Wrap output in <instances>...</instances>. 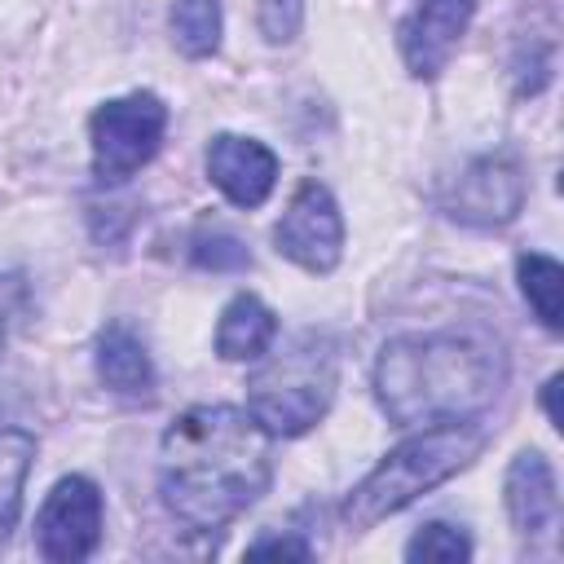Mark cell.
<instances>
[{
	"instance_id": "6da1fadb",
	"label": "cell",
	"mask_w": 564,
	"mask_h": 564,
	"mask_svg": "<svg viewBox=\"0 0 564 564\" xmlns=\"http://www.w3.org/2000/svg\"><path fill=\"white\" fill-rule=\"evenodd\" d=\"M273 480L269 432L251 410L194 405L159 441V494L163 507L198 529H225Z\"/></svg>"
},
{
	"instance_id": "7a4b0ae2",
	"label": "cell",
	"mask_w": 564,
	"mask_h": 564,
	"mask_svg": "<svg viewBox=\"0 0 564 564\" xmlns=\"http://www.w3.org/2000/svg\"><path fill=\"white\" fill-rule=\"evenodd\" d=\"M507 366L498 348L458 330L401 335L375 361V397L392 423L476 419L494 405Z\"/></svg>"
},
{
	"instance_id": "3957f363",
	"label": "cell",
	"mask_w": 564,
	"mask_h": 564,
	"mask_svg": "<svg viewBox=\"0 0 564 564\" xmlns=\"http://www.w3.org/2000/svg\"><path fill=\"white\" fill-rule=\"evenodd\" d=\"M480 449H485V427H476L471 419L427 423L423 432H414L401 445H392L379 458V467L344 498V511H339L344 524L352 533L375 529L379 520H388L401 507H410L419 494H427L441 480H449L454 471H463Z\"/></svg>"
},
{
	"instance_id": "277c9868",
	"label": "cell",
	"mask_w": 564,
	"mask_h": 564,
	"mask_svg": "<svg viewBox=\"0 0 564 564\" xmlns=\"http://www.w3.org/2000/svg\"><path fill=\"white\" fill-rule=\"evenodd\" d=\"M335 397V348L317 335H300L264 361L247 383V410L260 419L269 436H300L308 432Z\"/></svg>"
},
{
	"instance_id": "5b68a950",
	"label": "cell",
	"mask_w": 564,
	"mask_h": 564,
	"mask_svg": "<svg viewBox=\"0 0 564 564\" xmlns=\"http://www.w3.org/2000/svg\"><path fill=\"white\" fill-rule=\"evenodd\" d=\"M167 106L154 93H128L93 110L88 137H93V176L115 185L128 181L137 167H145L163 141Z\"/></svg>"
},
{
	"instance_id": "8992f818",
	"label": "cell",
	"mask_w": 564,
	"mask_h": 564,
	"mask_svg": "<svg viewBox=\"0 0 564 564\" xmlns=\"http://www.w3.org/2000/svg\"><path fill=\"white\" fill-rule=\"evenodd\" d=\"M273 247L278 256L295 260L308 273H330L344 256V216L339 203L330 198V189L322 181H300V189L291 194L282 220L273 225Z\"/></svg>"
},
{
	"instance_id": "52a82bcc",
	"label": "cell",
	"mask_w": 564,
	"mask_h": 564,
	"mask_svg": "<svg viewBox=\"0 0 564 564\" xmlns=\"http://www.w3.org/2000/svg\"><path fill=\"white\" fill-rule=\"evenodd\" d=\"M101 542V489L88 476H62L35 516V551L53 564L88 560Z\"/></svg>"
},
{
	"instance_id": "ba28073f",
	"label": "cell",
	"mask_w": 564,
	"mask_h": 564,
	"mask_svg": "<svg viewBox=\"0 0 564 564\" xmlns=\"http://www.w3.org/2000/svg\"><path fill=\"white\" fill-rule=\"evenodd\" d=\"M524 194H529L524 167L511 154H485L458 172V181L445 198V212L458 225L498 229V225L516 220V212L524 207Z\"/></svg>"
},
{
	"instance_id": "9c48e42d",
	"label": "cell",
	"mask_w": 564,
	"mask_h": 564,
	"mask_svg": "<svg viewBox=\"0 0 564 564\" xmlns=\"http://www.w3.org/2000/svg\"><path fill=\"white\" fill-rule=\"evenodd\" d=\"M471 13H476V0H419L397 26V44H401L405 70L414 79L441 75L445 62L454 57L458 40L467 35Z\"/></svg>"
},
{
	"instance_id": "30bf717a",
	"label": "cell",
	"mask_w": 564,
	"mask_h": 564,
	"mask_svg": "<svg viewBox=\"0 0 564 564\" xmlns=\"http://www.w3.org/2000/svg\"><path fill=\"white\" fill-rule=\"evenodd\" d=\"M207 176L234 207H260L278 181V154L256 137L220 132L207 145Z\"/></svg>"
},
{
	"instance_id": "8fae6325",
	"label": "cell",
	"mask_w": 564,
	"mask_h": 564,
	"mask_svg": "<svg viewBox=\"0 0 564 564\" xmlns=\"http://www.w3.org/2000/svg\"><path fill=\"white\" fill-rule=\"evenodd\" d=\"M502 502L511 524L524 538H542L560 520V494H555V471L538 449H524L511 458L507 480H502Z\"/></svg>"
},
{
	"instance_id": "7c38bea8",
	"label": "cell",
	"mask_w": 564,
	"mask_h": 564,
	"mask_svg": "<svg viewBox=\"0 0 564 564\" xmlns=\"http://www.w3.org/2000/svg\"><path fill=\"white\" fill-rule=\"evenodd\" d=\"M93 361H97V379L115 397H150L154 392V361H150L145 344L123 322H115L97 335Z\"/></svg>"
},
{
	"instance_id": "4fadbf2b",
	"label": "cell",
	"mask_w": 564,
	"mask_h": 564,
	"mask_svg": "<svg viewBox=\"0 0 564 564\" xmlns=\"http://www.w3.org/2000/svg\"><path fill=\"white\" fill-rule=\"evenodd\" d=\"M278 335V317L256 295H234L216 322V352L225 361H256Z\"/></svg>"
},
{
	"instance_id": "5bb4252c",
	"label": "cell",
	"mask_w": 564,
	"mask_h": 564,
	"mask_svg": "<svg viewBox=\"0 0 564 564\" xmlns=\"http://www.w3.org/2000/svg\"><path fill=\"white\" fill-rule=\"evenodd\" d=\"M35 458V436L26 427H0V551L9 546L22 511V485Z\"/></svg>"
},
{
	"instance_id": "9a60e30c",
	"label": "cell",
	"mask_w": 564,
	"mask_h": 564,
	"mask_svg": "<svg viewBox=\"0 0 564 564\" xmlns=\"http://www.w3.org/2000/svg\"><path fill=\"white\" fill-rule=\"evenodd\" d=\"M516 278H520L524 300L533 304L538 322L546 330H560V322H564V269H560V260H551L542 251H524L516 260Z\"/></svg>"
},
{
	"instance_id": "2e32d148",
	"label": "cell",
	"mask_w": 564,
	"mask_h": 564,
	"mask_svg": "<svg viewBox=\"0 0 564 564\" xmlns=\"http://www.w3.org/2000/svg\"><path fill=\"white\" fill-rule=\"evenodd\" d=\"M167 22L185 57H212L220 48V0H176Z\"/></svg>"
},
{
	"instance_id": "e0dca14e",
	"label": "cell",
	"mask_w": 564,
	"mask_h": 564,
	"mask_svg": "<svg viewBox=\"0 0 564 564\" xmlns=\"http://www.w3.org/2000/svg\"><path fill=\"white\" fill-rule=\"evenodd\" d=\"M189 260L198 269H212V273H238V269L251 264V251H247V242L238 234H229L220 225H212V229L203 225L194 234V242H189Z\"/></svg>"
},
{
	"instance_id": "ac0fdd59",
	"label": "cell",
	"mask_w": 564,
	"mask_h": 564,
	"mask_svg": "<svg viewBox=\"0 0 564 564\" xmlns=\"http://www.w3.org/2000/svg\"><path fill=\"white\" fill-rule=\"evenodd\" d=\"M405 555L410 560H441V564H454V560H467L471 555V542L463 529L445 524V520H432L423 524L410 542H405Z\"/></svg>"
},
{
	"instance_id": "d6986e66",
	"label": "cell",
	"mask_w": 564,
	"mask_h": 564,
	"mask_svg": "<svg viewBox=\"0 0 564 564\" xmlns=\"http://www.w3.org/2000/svg\"><path fill=\"white\" fill-rule=\"evenodd\" d=\"M260 35L269 44H291L300 35V22H304V0H260Z\"/></svg>"
},
{
	"instance_id": "ffe728a7",
	"label": "cell",
	"mask_w": 564,
	"mask_h": 564,
	"mask_svg": "<svg viewBox=\"0 0 564 564\" xmlns=\"http://www.w3.org/2000/svg\"><path fill=\"white\" fill-rule=\"evenodd\" d=\"M26 300H31L26 278H22V273H0V348H4V339H9V326L26 313Z\"/></svg>"
},
{
	"instance_id": "44dd1931",
	"label": "cell",
	"mask_w": 564,
	"mask_h": 564,
	"mask_svg": "<svg viewBox=\"0 0 564 564\" xmlns=\"http://www.w3.org/2000/svg\"><path fill=\"white\" fill-rule=\"evenodd\" d=\"M247 555H291V560H308L313 546L300 542V538H260V542L247 546Z\"/></svg>"
},
{
	"instance_id": "7402d4cb",
	"label": "cell",
	"mask_w": 564,
	"mask_h": 564,
	"mask_svg": "<svg viewBox=\"0 0 564 564\" xmlns=\"http://www.w3.org/2000/svg\"><path fill=\"white\" fill-rule=\"evenodd\" d=\"M555 388H560V379H546V388H542V401H546L551 423H560V410H555Z\"/></svg>"
}]
</instances>
